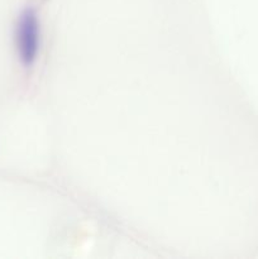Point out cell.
<instances>
[{
  "label": "cell",
  "mask_w": 258,
  "mask_h": 259,
  "mask_svg": "<svg viewBox=\"0 0 258 259\" xmlns=\"http://www.w3.org/2000/svg\"><path fill=\"white\" fill-rule=\"evenodd\" d=\"M14 45L20 63L29 67L37 60L40 48V24L37 14L27 9L19 15L15 24Z\"/></svg>",
  "instance_id": "1"
}]
</instances>
